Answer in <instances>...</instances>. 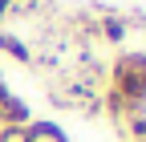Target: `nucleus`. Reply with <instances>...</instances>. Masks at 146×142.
Listing matches in <instances>:
<instances>
[{
    "instance_id": "obj_6",
    "label": "nucleus",
    "mask_w": 146,
    "mask_h": 142,
    "mask_svg": "<svg viewBox=\"0 0 146 142\" xmlns=\"http://www.w3.org/2000/svg\"><path fill=\"white\" fill-rule=\"evenodd\" d=\"M0 142H29L25 126H0Z\"/></svg>"
},
{
    "instance_id": "obj_3",
    "label": "nucleus",
    "mask_w": 146,
    "mask_h": 142,
    "mask_svg": "<svg viewBox=\"0 0 146 142\" xmlns=\"http://www.w3.org/2000/svg\"><path fill=\"white\" fill-rule=\"evenodd\" d=\"M25 138H29V142H69V138H65V130L57 126V122H49V118L29 122V126H25Z\"/></svg>"
},
{
    "instance_id": "obj_5",
    "label": "nucleus",
    "mask_w": 146,
    "mask_h": 142,
    "mask_svg": "<svg viewBox=\"0 0 146 142\" xmlns=\"http://www.w3.org/2000/svg\"><path fill=\"white\" fill-rule=\"evenodd\" d=\"M102 33H106L110 41H122V37H126V25H122V21H102Z\"/></svg>"
},
{
    "instance_id": "obj_2",
    "label": "nucleus",
    "mask_w": 146,
    "mask_h": 142,
    "mask_svg": "<svg viewBox=\"0 0 146 142\" xmlns=\"http://www.w3.org/2000/svg\"><path fill=\"white\" fill-rule=\"evenodd\" d=\"M29 106L16 98V94H4L0 98V126H29Z\"/></svg>"
},
{
    "instance_id": "obj_8",
    "label": "nucleus",
    "mask_w": 146,
    "mask_h": 142,
    "mask_svg": "<svg viewBox=\"0 0 146 142\" xmlns=\"http://www.w3.org/2000/svg\"><path fill=\"white\" fill-rule=\"evenodd\" d=\"M8 8H12V0H0V16H4V12H8Z\"/></svg>"
},
{
    "instance_id": "obj_1",
    "label": "nucleus",
    "mask_w": 146,
    "mask_h": 142,
    "mask_svg": "<svg viewBox=\"0 0 146 142\" xmlns=\"http://www.w3.org/2000/svg\"><path fill=\"white\" fill-rule=\"evenodd\" d=\"M110 94L130 102L134 110H146V53H122L110 69Z\"/></svg>"
},
{
    "instance_id": "obj_4",
    "label": "nucleus",
    "mask_w": 146,
    "mask_h": 142,
    "mask_svg": "<svg viewBox=\"0 0 146 142\" xmlns=\"http://www.w3.org/2000/svg\"><path fill=\"white\" fill-rule=\"evenodd\" d=\"M0 53H8V57H12V61H21V65L33 61V53L25 49V41H21V37H12V33H0Z\"/></svg>"
},
{
    "instance_id": "obj_7",
    "label": "nucleus",
    "mask_w": 146,
    "mask_h": 142,
    "mask_svg": "<svg viewBox=\"0 0 146 142\" xmlns=\"http://www.w3.org/2000/svg\"><path fill=\"white\" fill-rule=\"evenodd\" d=\"M130 134H134V142H146V114L130 118Z\"/></svg>"
}]
</instances>
